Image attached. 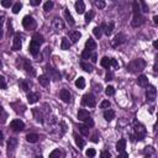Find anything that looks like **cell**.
Returning a JSON list of instances; mask_svg holds the SVG:
<instances>
[{
	"instance_id": "obj_1",
	"label": "cell",
	"mask_w": 158,
	"mask_h": 158,
	"mask_svg": "<svg viewBox=\"0 0 158 158\" xmlns=\"http://www.w3.org/2000/svg\"><path fill=\"white\" fill-rule=\"evenodd\" d=\"M132 10H134V20H132V26L134 27H138L143 24V16L141 15V9L137 1L132 3Z\"/></svg>"
},
{
	"instance_id": "obj_2",
	"label": "cell",
	"mask_w": 158,
	"mask_h": 158,
	"mask_svg": "<svg viewBox=\"0 0 158 158\" xmlns=\"http://www.w3.org/2000/svg\"><path fill=\"white\" fill-rule=\"evenodd\" d=\"M144 67H146V62H144L142 58H137V59L132 61L130 64H128L127 69L130 70L132 73H137V72H141V70H143Z\"/></svg>"
},
{
	"instance_id": "obj_3",
	"label": "cell",
	"mask_w": 158,
	"mask_h": 158,
	"mask_svg": "<svg viewBox=\"0 0 158 158\" xmlns=\"http://www.w3.org/2000/svg\"><path fill=\"white\" fill-rule=\"evenodd\" d=\"M82 104L85 106H89V107H94L97 105V99L94 98L93 94H85L83 97V100H82Z\"/></svg>"
},
{
	"instance_id": "obj_4",
	"label": "cell",
	"mask_w": 158,
	"mask_h": 158,
	"mask_svg": "<svg viewBox=\"0 0 158 158\" xmlns=\"http://www.w3.org/2000/svg\"><path fill=\"white\" fill-rule=\"evenodd\" d=\"M22 25L26 30H34L36 27V21L32 16H25L22 20Z\"/></svg>"
},
{
	"instance_id": "obj_5",
	"label": "cell",
	"mask_w": 158,
	"mask_h": 158,
	"mask_svg": "<svg viewBox=\"0 0 158 158\" xmlns=\"http://www.w3.org/2000/svg\"><path fill=\"white\" fill-rule=\"evenodd\" d=\"M10 128L12 131H15V132H20V131H22L25 128V124L20 119L12 120V121L10 122Z\"/></svg>"
},
{
	"instance_id": "obj_6",
	"label": "cell",
	"mask_w": 158,
	"mask_h": 158,
	"mask_svg": "<svg viewBox=\"0 0 158 158\" xmlns=\"http://www.w3.org/2000/svg\"><path fill=\"white\" fill-rule=\"evenodd\" d=\"M21 46H22L21 35H20V34H15L14 41H12V51H19V49H21Z\"/></svg>"
},
{
	"instance_id": "obj_7",
	"label": "cell",
	"mask_w": 158,
	"mask_h": 158,
	"mask_svg": "<svg viewBox=\"0 0 158 158\" xmlns=\"http://www.w3.org/2000/svg\"><path fill=\"white\" fill-rule=\"evenodd\" d=\"M135 132H136V135L137 137H138V140H142L144 135H146V128H144L141 124H135Z\"/></svg>"
},
{
	"instance_id": "obj_8",
	"label": "cell",
	"mask_w": 158,
	"mask_h": 158,
	"mask_svg": "<svg viewBox=\"0 0 158 158\" xmlns=\"http://www.w3.org/2000/svg\"><path fill=\"white\" fill-rule=\"evenodd\" d=\"M46 72L49 74V77H51L52 79H55V80H59V79H61V73L58 72V70H56L55 68L47 67V68H46Z\"/></svg>"
},
{
	"instance_id": "obj_9",
	"label": "cell",
	"mask_w": 158,
	"mask_h": 158,
	"mask_svg": "<svg viewBox=\"0 0 158 158\" xmlns=\"http://www.w3.org/2000/svg\"><path fill=\"white\" fill-rule=\"evenodd\" d=\"M156 94H157V91H156L155 86H149V89H147V91H146L147 100L148 101H155L156 100Z\"/></svg>"
},
{
	"instance_id": "obj_10",
	"label": "cell",
	"mask_w": 158,
	"mask_h": 158,
	"mask_svg": "<svg viewBox=\"0 0 158 158\" xmlns=\"http://www.w3.org/2000/svg\"><path fill=\"white\" fill-rule=\"evenodd\" d=\"M24 69H25V72H26L27 74H30V76H32V77H34L35 74H36L34 67H32L31 63H30V62H28L27 59L24 61Z\"/></svg>"
},
{
	"instance_id": "obj_11",
	"label": "cell",
	"mask_w": 158,
	"mask_h": 158,
	"mask_svg": "<svg viewBox=\"0 0 158 158\" xmlns=\"http://www.w3.org/2000/svg\"><path fill=\"white\" fill-rule=\"evenodd\" d=\"M28 51H30V53L32 56H37L38 55V52H40V46L37 45V43H35L34 41H31L30 42V46H28Z\"/></svg>"
},
{
	"instance_id": "obj_12",
	"label": "cell",
	"mask_w": 158,
	"mask_h": 158,
	"mask_svg": "<svg viewBox=\"0 0 158 158\" xmlns=\"http://www.w3.org/2000/svg\"><path fill=\"white\" fill-rule=\"evenodd\" d=\"M53 26H55V28L57 31H61L64 28V22L63 20H62L61 18H55V20H53Z\"/></svg>"
},
{
	"instance_id": "obj_13",
	"label": "cell",
	"mask_w": 158,
	"mask_h": 158,
	"mask_svg": "<svg viewBox=\"0 0 158 158\" xmlns=\"http://www.w3.org/2000/svg\"><path fill=\"white\" fill-rule=\"evenodd\" d=\"M40 98H41V95L38 93H30V94H27V101L30 103V104H35L40 100Z\"/></svg>"
},
{
	"instance_id": "obj_14",
	"label": "cell",
	"mask_w": 158,
	"mask_h": 158,
	"mask_svg": "<svg viewBox=\"0 0 158 158\" xmlns=\"http://www.w3.org/2000/svg\"><path fill=\"white\" fill-rule=\"evenodd\" d=\"M124 38H125L124 35H121V34H120V35H116V36L114 37V40L111 41V46H113V47H117V46H120V45L124 42Z\"/></svg>"
},
{
	"instance_id": "obj_15",
	"label": "cell",
	"mask_w": 158,
	"mask_h": 158,
	"mask_svg": "<svg viewBox=\"0 0 158 158\" xmlns=\"http://www.w3.org/2000/svg\"><path fill=\"white\" fill-rule=\"evenodd\" d=\"M59 97H61V99L64 103H69L70 101V93H69V90H67V89H62L61 93H59Z\"/></svg>"
},
{
	"instance_id": "obj_16",
	"label": "cell",
	"mask_w": 158,
	"mask_h": 158,
	"mask_svg": "<svg viewBox=\"0 0 158 158\" xmlns=\"http://www.w3.org/2000/svg\"><path fill=\"white\" fill-rule=\"evenodd\" d=\"M16 146H18V138L12 137V138L9 140V142H7V151H9V152H14Z\"/></svg>"
},
{
	"instance_id": "obj_17",
	"label": "cell",
	"mask_w": 158,
	"mask_h": 158,
	"mask_svg": "<svg viewBox=\"0 0 158 158\" xmlns=\"http://www.w3.org/2000/svg\"><path fill=\"white\" fill-rule=\"evenodd\" d=\"M125 148H126V140L125 138H121L117 141V143H116V151L117 152H125Z\"/></svg>"
},
{
	"instance_id": "obj_18",
	"label": "cell",
	"mask_w": 158,
	"mask_h": 158,
	"mask_svg": "<svg viewBox=\"0 0 158 158\" xmlns=\"http://www.w3.org/2000/svg\"><path fill=\"white\" fill-rule=\"evenodd\" d=\"M97 48V42L93 40V38H88L85 42V49H88V51H93V49Z\"/></svg>"
},
{
	"instance_id": "obj_19",
	"label": "cell",
	"mask_w": 158,
	"mask_h": 158,
	"mask_svg": "<svg viewBox=\"0 0 158 158\" xmlns=\"http://www.w3.org/2000/svg\"><path fill=\"white\" fill-rule=\"evenodd\" d=\"M32 41H34L35 43H37L38 46H41L43 42H45V38H43V36L41 35V34H38V32H36V34L32 36Z\"/></svg>"
},
{
	"instance_id": "obj_20",
	"label": "cell",
	"mask_w": 158,
	"mask_h": 158,
	"mask_svg": "<svg viewBox=\"0 0 158 158\" xmlns=\"http://www.w3.org/2000/svg\"><path fill=\"white\" fill-rule=\"evenodd\" d=\"M82 37V35H80V32L79 31H70L69 32V38L72 40V42L73 43H76V42H78V40Z\"/></svg>"
},
{
	"instance_id": "obj_21",
	"label": "cell",
	"mask_w": 158,
	"mask_h": 158,
	"mask_svg": "<svg viewBox=\"0 0 158 158\" xmlns=\"http://www.w3.org/2000/svg\"><path fill=\"white\" fill-rule=\"evenodd\" d=\"M88 117H90V115L85 109H80L78 111V119L80 120V121H84V120L88 119Z\"/></svg>"
},
{
	"instance_id": "obj_22",
	"label": "cell",
	"mask_w": 158,
	"mask_h": 158,
	"mask_svg": "<svg viewBox=\"0 0 158 158\" xmlns=\"http://www.w3.org/2000/svg\"><path fill=\"white\" fill-rule=\"evenodd\" d=\"M76 10H77V12L78 14H83L84 12V10H85V4L82 1V0H79V1H77L76 3Z\"/></svg>"
},
{
	"instance_id": "obj_23",
	"label": "cell",
	"mask_w": 158,
	"mask_h": 158,
	"mask_svg": "<svg viewBox=\"0 0 158 158\" xmlns=\"http://www.w3.org/2000/svg\"><path fill=\"white\" fill-rule=\"evenodd\" d=\"M38 138H40V136L37 134H28L26 136V141L30 143H36L37 141H38Z\"/></svg>"
},
{
	"instance_id": "obj_24",
	"label": "cell",
	"mask_w": 158,
	"mask_h": 158,
	"mask_svg": "<svg viewBox=\"0 0 158 158\" xmlns=\"http://www.w3.org/2000/svg\"><path fill=\"white\" fill-rule=\"evenodd\" d=\"M114 117H115L114 110L109 109V110H106L105 113H104V119H105L106 121H111V120H114Z\"/></svg>"
},
{
	"instance_id": "obj_25",
	"label": "cell",
	"mask_w": 158,
	"mask_h": 158,
	"mask_svg": "<svg viewBox=\"0 0 158 158\" xmlns=\"http://www.w3.org/2000/svg\"><path fill=\"white\" fill-rule=\"evenodd\" d=\"M137 83H138L140 86H147L148 85V78L146 76H140L137 79Z\"/></svg>"
},
{
	"instance_id": "obj_26",
	"label": "cell",
	"mask_w": 158,
	"mask_h": 158,
	"mask_svg": "<svg viewBox=\"0 0 158 158\" xmlns=\"http://www.w3.org/2000/svg\"><path fill=\"white\" fill-rule=\"evenodd\" d=\"M38 83L42 86H48L49 85V78L47 76H40L38 78Z\"/></svg>"
},
{
	"instance_id": "obj_27",
	"label": "cell",
	"mask_w": 158,
	"mask_h": 158,
	"mask_svg": "<svg viewBox=\"0 0 158 158\" xmlns=\"http://www.w3.org/2000/svg\"><path fill=\"white\" fill-rule=\"evenodd\" d=\"M74 140H76V143H77V146H78L79 148H83V147H84L85 141L83 140L80 136H78L77 134H74Z\"/></svg>"
},
{
	"instance_id": "obj_28",
	"label": "cell",
	"mask_w": 158,
	"mask_h": 158,
	"mask_svg": "<svg viewBox=\"0 0 158 158\" xmlns=\"http://www.w3.org/2000/svg\"><path fill=\"white\" fill-rule=\"evenodd\" d=\"M64 18H65V20H67V22H68L69 25H74V24H76V21H74V19H73V16L70 15L69 10H67V9L64 10Z\"/></svg>"
},
{
	"instance_id": "obj_29",
	"label": "cell",
	"mask_w": 158,
	"mask_h": 158,
	"mask_svg": "<svg viewBox=\"0 0 158 158\" xmlns=\"http://www.w3.org/2000/svg\"><path fill=\"white\" fill-rule=\"evenodd\" d=\"M76 85H77V88H79V89H84V86H85V79L83 78V77H79L77 80H76Z\"/></svg>"
},
{
	"instance_id": "obj_30",
	"label": "cell",
	"mask_w": 158,
	"mask_h": 158,
	"mask_svg": "<svg viewBox=\"0 0 158 158\" xmlns=\"http://www.w3.org/2000/svg\"><path fill=\"white\" fill-rule=\"evenodd\" d=\"M69 47H70L69 40L67 37H63V38H62V42H61V48L62 49H69Z\"/></svg>"
},
{
	"instance_id": "obj_31",
	"label": "cell",
	"mask_w": 158,
	"mask_h": 158,
	"mask_svg": "<svg viewBox=\"0 0 158 158\" xmlns=\"http://www.w3.org/2000/svg\"><path fill=\"white\" fill-rule=\"evenodd\" d=\"M80 67L83 68V69H84L85 70V72H93V65H91V64H89V63H86V62H80Z\"/></svg>"
},
{
	"instance_id": "obj_32",
	"label": "cell",
	"mask_w": 158,
	"mask_h": 158,
	"mask_svg": "<svg viewBox=\"0 0 158 158\" xmlns=\"http://www.w3.org/2000/svg\"><path fill=\"white\" fill-rule=\"evenodd\" d=\"M110 63H111V58H107V57H104L103 59L100 61L101 67H104V68H109L110 67Z\"/></svg>"
},
{
	"instance_id": "obj_33",
	"label": "cell",
	"mask_w": 158,
	"mask_h": 158,
	"mask_svg": "<svg viewBox=\"0 0 158 158\" xmlns=\"http://www.w3.org/2000/svg\"><path fill=\"white\" fill-rule=\"evenodd\" d=\"M113 30H114V22H110L109 25H105V27H104V32H105L107 36L111 35Z\"/></svg>"
},
{
	"instance_id": "obj_34",
	"label": "cell",
	"mask_w": 158,
	"mask_h": 158,
	"mask_svg": "<svg viewBox=\"0 0 158 158\" xmlns=\"http://www.w3.org/2000/svg\"><path fill=\"white\" fill-rule=\"evenodd\" d=\"M78 128H79V132H80L83 136H89V128L86 127V126H84V125H80Z\"/></svg>"
},
{
	"instance_id": "obj_35",
	"label": "cell",
	"mask_w": 158,
	"mask_h": 158,
	"mask_svg": "<svg viewBox=\"0 0 158 158\" xmlns=\"http://www.w3.org/2000/svg\"><path fill=\"white\" fill-rule=\"evenodd\" d=\"M94 16H95V12H94L93 10H90V11L88 12V14L85 15V22H86V24H89V22L91 21V20L94 19Z\"/></svg>"
},
{
	"instance_id": "obj_36",
	"label": "cell",
	"mask_w": 158,
	"mask_h": 158,
	"mask_svg": "<svg viewBox=\"0 0 158 158\" xmlns=\"http://www.w3.org/2000/svg\"><path fill=\"white\" fill-rule=\"evenodd\" d=\"M105 94L107 95V97H113V95H115V88H114V86H111V85H109L105 89Z\"/></svg>"
},
{
	"instance_id": "obj_37",
	"label": "cell",
	"mask_w": 158,
	"mask_h": 158,
	"mask_svg": "<svg viewBox=\"0 0 158 158\" xmlns=\"http://www.w3.org/2000/svg\"><path fill=\"white\" fill-rule=\"evenodd\" d=\"M21 7H22V4L21 3L14 4V6H12V12H14V14H19V11L21 10Z\"/></svg>"
},
{
	"instance_id": "obj_38",
	"label": "cell",
	"mask_w": 158,
	"mask_h": 158,
	"mask_svg": "<svg viewBox=\"0 0 158 158\" xmlns=\"http://www.w3.org/2000/svg\"><path fill=\"white\" fill-rule=\"evenodd\" d=\"M101 35H103V30H101V27H99V26L94 27V36L97 37V38H100Z\"/></svg>"
},
{
	"instance_id": "obj_39",
	"label": "cell",
	"mask_w": 158,
	"mask_h": 158,
	"mask_svg": "<svg viewBox=\"0 0 158 158\" xmlns=\"http://www.w3.org/2000/svg\"><path fill=\"white\" fill-rule=\"evenodd\" d=\"M61 157V151L59 149H55L49 153V158H59Z\"/></svg>"
},
{
	"instance_id": "obj_40",
	"label": "cell",
	"mask_w": 158,
	"mask_h": 158,
	"mask_svg": "<svg viewBox=\"0 0 158 158\" xmlns=\"http://www.w3.org/2000/svg\"><path fill=\"white\" fill-rule=\"evenodd\" d=\"M53 1H47V3H45V5H43V9L45 11H49V10H52V7H53Z\"/></svg>"
},
{
	"instance_id": "obj_41",
	"label": "cell",
	"mask_w": 158,
	"mask_h": 158,
	"mask_svg": "<svg viewBox=\"0 0 158 158\" xmlns=\"http://www.w3.org/2000/svg\"><path fill=\"white\" fill-rule=\"evenodd\" d=\"M84 126H86V127H93L94 126V121H93V119H90V117H88V119H85L84 120Z\"/></svg>"
},
{
	"instance_id": "obj_42",
	"label": "cell",
	"mask_w": 158,
	"mask_h": 158,
	"mask_svg": "<svg viewBox=\"0 0 158 158\" xmlns=\"http://www.w3.org/2000/svg\"><path fill=\"white\" fill-rule=\"evenodd\" d=\"M90 56H91V52L88 51V49H84V52L82 53V58H83V59H89Z\"/></svg>"
},
{
	"instance_id": "obj_43",
	"label": "cell",
	"mask_w": 158,
	"mask_h": 158,
	"mask_svg": "<svg viewBox=\"0 0 158 158\" xmlns=\"http://www.w3.org/2000/svg\"><path fill=\"white\" fill-rule=\"evenodd\" d=\"M100 107H101V109H109V107H110V101L109 100H104L100 104Z\"/></svg>"
},
{
	"instance_id": "obj_44",
	"label": "cell",
	"mask_w": 158,
	"mask_h": 158,
	"mask_svg": "<svg viewBox=\"0 0 158 158\" xmlns=\"http://www.w3.org/2000/svg\"><path fill=\"white\" fill-rule=\"evenodd\" d=\"M0 88L1 89L6 88V82H5V78H4L3 76H0Z\"/></svg>"
},
{
	"instance_id": "obj_45",
	"label": "cell",
	"mask_w": 158,
	"mask_h": 158,
	"mask_svg": "<svg viewBox=\"0 0 158 158\" xmlns=\"http://www.w3.org/2000/svg\"><path fill=\"white\" fill-rule=\"evenodd\" d=\"M20 86H21V89L22 90H25V91H27L28 90V84L25 80H21L20 82Z\"/></svg>"
},
{
	"instance_id": "obj_46",
	"label": "cell",
	"mask_w": 158,
	"mask_h": 158,
	"mask_svg": "<svg viewBox=\"0 0 158 158\" xmlns=\"http://www.w3.org/2000/svg\"><path fill=\"white\" fill-rule=\"evenodd\" d=\"M95 153H97V152H95V149H94V148H89L88 151L85 152V155L88 156V157H94V156H95Z\"/></svg>"
},
{
	"instance_id": "obj_47",
	"label": "cell",
	"mask_w": 158,
	"mask_h": 158,
	"mask_svg": "<svg viewBox=\"0 0 158 158\" xmlns=\"http://www.w3.org/2000/svg\"><path fill=\"white\" fill-rule=\"evenodd\" d=\"M11 0H3L1 1V5L4 6V7H10L11 6Z\"/></svg>"
},
{
	"instance_id": "obj_48",
	"label": "cell",
	"mask_w": 158,
	"mask_h": 158,
	"mask_svg": "<svg viewBox=\"0 0 158 158\" xmlns=\"http://www.w3.org/2000/svg\"><path fill=\"white\" fill-rule=\"evenodd\" d=\"M138 5L142 6V11H143V12H148V6H147V4L144 3V1H141Z\"/></svg>"
},
{
	"instance_id": "obj_49",
	"label": "cell",
	"mask_w": 158,
	"mask_h": 158,
	"mask_svg": "<svg viewBox=\"0 0 158 158\" xmlns=\"http://www.w3.org/2000/svg\"><path fill=\"white\" fill-rule=\"evenodd\" d=\"M100 157H101V158H111V155H110V152H107V151H104V152H101Z\"/></svg>"
},
{
	"instance_id": "obj_50",
	"label": "cell",
	"mask_w": 158,
	"mask_h": 158,
	"mask_svg": "<svg viewBox=\"0 0 158 158\" xmlns=\"http://www.w3.org/2000/svg\"><path fill=\"white\" fill-rule=\"evenodd\" d=\"M95 5H97V7H99V9H104V7H105V3L104 1H95Z\"/></svg>"
},
{
	"instance_id": "obj_51",
	"label": "cell",
	"mask_w": 158,
	"mask_h": 158,
	"mask_svg": "<svg viewBox=\"0 0 158 158\" xmlns=\"http://www.w3.org/2000/svg\"><path fill=\"white\" fill-rule=\"evenodd\" d=\"M110 65H113L114 68H119V63L116 62V59H113V58H111V63H110Z\"/></svg>"
},
{
	"instance_id": "obj_52",
	"label": "cell",
	"mask_w": 158,
	"mask_h": 158,
	"mask_svg": "<svg viewBox=\"0 0 158 158\" xmlns=\"http://www.w3.org/2000/svg\"><path fill=\"white\" fill-rule=\"evenodd\" d=\"M90 58H91V61H93V63H95V62L98 61V56H97V53H91Z\"/></svg>"
},
{
	"instance_id": "obj_53",
	"label": "cell",
	"mask_w": 158,
	"mask_h": 158,
	"mask_svg": "<svg viewBox=\"0 0 158 158\" xmlns=\"http://www.w3.org/2000/svg\"><path fill=\"white\" fill-rule=\"evenodd\" d=\"M40 0H31V1H30V4H31V5L32 6H37V5H40Z\"/></svg>"
},
{
	"instance_id": "obj_54",
	"label": "cell",
	"mask_w": 158,
	"mask_h": 158,
	"mask_svg": "<svg viewBox=\"0 0 158 158\" xmlns=\"http://www.w3.org/2000/svg\"><path fill=\"white\" fill-rule=\"evenodd\" d=\"M111 79H113V73H107V74H106V79H105V80L109 82V80H111Z\"/></svg>"
},
{
	"instance_id": "obj_55",
	"label": "cell",
	"mask_w": 158,
	"mask_h": 158,
	"mask_svg": "<svg viewBox=\"0 0 158 158\" xmlns=\"http://www.w3.org/2000/svg\"><path fill=\"white\" fill-rule=\"evenodd\" d=\"M117 158H128V155H127V153H125V152H122Z\"/></svg>"
},
{
	"instance_id": "obj_56",
	"label": "cell",
	"mask_w": 158,
	"mask_h": 158,
	"mask_svg": "<svg viewBox=\"0 0 158 158\" xmlns=\"http://www.w3.org/2000/svg\"><path fill=\"white\" fill-rule=\"evenodd\" d=\"M3 141H4V136H3V132L0 131V143H1Z\"/></svg>"
},
{
	"instance_id": "obj_57",
	"label": "cell",
	"mask_w": 158,
	"mask_h": 158,
	"mask_svg": "<svg viewBox=\"0 0 158 158\" xmlns=\"http://www.w3.org/2000/svg\"><path fill=\"white\" fill-rule=\"evenodd\" d=\"M93 141H94V142H98V136H97V135L93 137Z\"/></svg>"
},
{
	"instance_id": "obj_58",
	"label": "cell",
	"mask_w": 158,
	"mask_h": 158,
	"mask_svg": "<svg viewBox=\"0 0 158 158\" xmlns=\"http://www.w3.org/2000/svg\"><path fill=\"white\" fill-rule=\"evenodd\" d=\"M153 20H155V24H158V16H155Z\"/></svg>"
},
{
	"instance_id": "obj_59",
	"label": "cell",
	"mask_w": 158,
	"mask_h": 158,
	"mask_svg": "<svg viewBox=\"0 0 158 158\" xmlns=\"http://www.w3.org/2000/svg\"><path fill=\"white\" fill-rule=\"evenodd\" d=\"M3 38V30H1V27H0V40Z\"/></svg>"
},
{
	"instance_id": "obj_60",
	"label": "cell",
	"mask_w": 158,
	"mask_h": 158,
	"mask_svg": "<svg viewBox=\"0 0 158 158\" xmlns=\"http://www.w3.org/2000/svg\"><path fill=\"white\" fill-rule=\"evenodd\" d=\"M153 46H155V48H157V46H158V42H157V41H155V42H153Z\"/></svg>"
},
{
	"instance_id": "obj_61",
	"label": "cell",
	"mask_w": 158,
	"mask_h": 158,
	"mask_svg": "<svg viewBox=\"0 0 158 158\" xmlns=\"http://www.w3.org/2000/svg\"><path fill=\"white\" fill-rule=\"evenodd\" d=\"M1 113H3V107L0 106V115H1Z\"/></svg>"
},
{
	"instance_id": "obj_62",
	"label": "cell",
	"mask_w": 158,
	"mask_h": 158,
	"mask_svg": "<svg viewBox=\"0 0 158 158\" xmlns=\"http://www.w3.org/2000/svg\"><path fill=\"white\" fill-rule=\"evenodd\" d=\"M35 158H42V156H36Z\"/></svg>"
}]
</instances>
